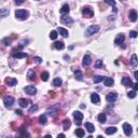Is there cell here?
Here are the masks:
<instances>
[{
	"mask_svg": "<svg viewBox=\"0 0 138 138\" xmlns=\"http://www.w3.org/2000/svg\"><path fill=\"white\" fill-rule=\"evenodd\" d=\"M15 16H16V18L21 19V21H24V19H26L29 16V12L26 11V10H16Z\"/></svg>",
	"mask_w": 138,
	"mask_h": 138,
	"instance_id": "1",
	"label": "cell"
},
{
	"mask_svg": "<svg viewBox=\"0 0 138 138\" xmlns=\"http://www.w3.org/2000/svg\"><path fill=\"white\" fill-rule=\"evenodd\" d=\"M98 30H99L98 25H91V26H89L86 28V30H85V36L90 37V36H92V35L96 34Z\"/></svg>",
	"mask_w": 138,
	"mask_h": 138,
	"instance_id": "2",
	"label": "cell"
},
{
	"mask_svg": "<svg viewBox=\"0 0 138 138\" xmlns=\"http://www.w3.org/2000/svg\"><path fill=\"white\" fill-rule=\"evenodd\" d=\"M82 14H83L84 17H92L94 15V12H93V10L90 7H84L82 9Z\"/></svg>",
	"mask_w": 138,
	"mask_h": 138,
	"instance_id": "3",
	"label": "cell"
},
{
	"mask_svg": "<svg viewBox=\"0 0 138 138\" xmlns=\"http://www.w3.org/2000/svg\"><path fill=\"white\" fill-rule=\"evenodd\" d=\"M74 120H76V123L78 125H81L82 123V120H83V114H82V112L80 111H74Z\"/></svg>",
	"mask_w": 138,
	"mask_h": 138,
	"instance_id": "4",
	"label": "cell"
},
{
	"mask_svg": "<svg viewBox=\"0 0 138 138\" xmlns=\"http://www.w3.org/2000/svg\"><path fill=\"white\" fill-rule=\"evenodd\" d=\"M123 130H124V133H125V135H126V136H130V135H132V133H133L132 125L129 124V123H124V124H123Z\"/></svg>",
	"mask_w": 138,
	"mask_h": 138,
	"instance_id": "5",
	"label": "cell"
},
{
	"mask_svg": "<svg viewBox=\"0 0 138 138\" xmlns=\"http://www.w3.org/2000/svg\"><path fill=\"white\" fill-rule=\"evenodd\" d=\"M59 107H61V105H59V104L53 105V106H52V107H50L49 109H47V114H50V115H54V114L56 113L57 111H58Z\"/></svg>",
	"mask_w": 138,
	"mask_h": 138,
	"instance_id": "6",
	"label": "cell"
},
{
	"mask_svg": "<svg viewBox=\"0 0 138 138\" xmlns=\"http://www.w3.org/2000/svg\"><path fill=\"white\" fill-rule=\"evenodd\" d=\"M3 102L6 105V107H11L14 102V98L12 96H6L3 98Z\"/></svg>",
	"mask_w": 138,
	"mask_h": 138,
	"instance_id": "7",
	"label": "cell"
},
{
	"mask_svg": "<svg viewBox=\"0 0 138 138\" xmlns=\"http://www.w3.org/2000/svg\"><path fill=\"white\" fill-rule=\"evenodd\" d=\"M118 98V95L117 93H109V94L106 96V99L108 102H114Z\"/></svg>",
	"mask_w": 138,
	"mask_h": 138,
	"instance_id": "8",
	"label": "cell"
},
{
	"mask_svg": "<svg viewBox=\"0 0 138 138\" xmlns=\"http://www.w3.org/2000/svg\"><path fill=\"white\" fill-rule=\"evenodd\" d=\"M24 91L27 93L28 95H35L37 93V89L35 86H32V85H29V86H26L24 89Z\"/></svg>",
	"mask_w": 138,
	"mask_h": 138,
	"instance_id": "9",
	"label": "cell"
},
{
	"mask_svg": "<svg viewBox=\"0 0 138 138\" xmlns=\"http://www.w3.org/2000/svg\"><path fill=\"white\" fill-rule=\"evenodd\" d=\"M124 39H125V36L123 34H120V35H118V37L115 38L114 40V43L117 44V46H120L121 43H123L124 42Z\"/></svg>",
	"mask_w": 138,
	"mask_h": 138,
	"instance_id": "10",
	"label": "cell"
},
{
	"mask_svg": "<svg viewBox=\"0 0 138 138\" xmlns=\"http://www.w3.org/2000/svg\"><path fill=\"white\" fill-rule=\"evenodd\" d=\"M17 83V80L15 78H7L6 79V84L9 85V86H14Z\"/></svg>",
	"mask_w": 138,
	"mask_h": 138,
	"instance_id": "11",
	"label": "cell"
},
{
	"mask_svg": "<svg viewBox=\"0 0 138 138\" xmlns=\"http://www.w3.org/2000/svg\"><path fill=\"white\" fill-rule=\"evenodd\" d=\"M91 101L93 104H98L100 101V98H99V95L97 94V93H93L91 95Z\"/></svg>",
	"mask_w": 138,
	"mask_h": 138,
	"instance_id": "12",
	"label": "cell"
},
{
	"mask_svg": "<svg viewBox=\"0 0 138 138\" xmlns=\"http://www.w3.org/2000/svg\"><path fill=\"white\" fill-rule=\"evenodd\" d=\"M91 63H92V59H91V56L90 55H85V56L83 57V66L84 67H87V66H90L91 65Z\"/></svg>",
	"mask_w": 138,
	"mask_h": 138,
	"instance_id": "13",
	"label": "cell"
},
{
	"mask_svg": "<svg viewBox=\"0 0 138 138\" xmlns=\"http://www.w3.org/2000/svg\"><path fill=\"white\" fill-rule=\"evenodd\" d=\"M74 77H76V79L78 80V81H82V80H83V76H82L81 70L74 69Z\"/></svg>",
	"mask_w": 138,
	"mask_h": 138,
	"instance_id": "14",
	"label": "cell"
},
{
	"mask_svg": "<svg viewBox=\"0 0 138 138\" xmlns=\"http://www.w3.org/2000/svg\"><path fill=\"white\" fill-rule=\"evenodd\" d=\"M114 83V81H113V79L112 78H105V80H104V84H105V86H107V87H110V86H112Z\"/></svg>",
	"mask_w": 138,
	"mask_h": 138,
	"instance_id": "15",
	"label": "cell"
},
{
	"mask_svg": "<svg viewBox=\"0 0 138 138\" xmlns=\"http://www.w3.org/2000/svg\"><path fill=\"white\" fill-rule=\"evenodd\" d=\"M122 84L125 85V86H133L132 80H130L129 78H127V77H124V78L122 79Z\"/></svg>",
	"mask_w": 138,
	"mask_h": 138,
	"instance_id": "16",
	"label": "cell"
},
{
	"mask_svg": "<svg viewBox=\"0 0 138 138\" xmlns=\"http://www.w3.org/2000/svg\"><path fill=\"white\" fill-rule=\"evenodd\" d=\"M130 65L133 67H137L138 66V59H137V55L133 54L132 57H130Z\"/></svg>",
	"mask_w": 138,
	"mask_h": 138,
	"instance_id": "17",
	"label": "cell"
},
{
	"mask_svg": "<svg viewBox=\"0 0 138 138\" xmlns=\"http://www.w3.org/2000/svg\"><path fill=\"white\" fill-rule=\"evenodd\" d=\"M29 102H30V101H29L28 99H25V98H21V99L18 100V105L22 108H26L29 105Z\"/></svg>",
	"mask_w": 138,
	"mask_h": 138,
	"instance_id": "18",
	"label": "cell"
},
{
	"mask_svg": "<svg viewBox=\"0 0 138 138\" xmlns=\"http://www.w3.org/2000/svg\"><path fill=\"white\" fill-rule=\"evenodd\" d=\"M129 19L132 22L137 21V12L135 11V10H130L129 11Z\"/></svg>",
	"mask_w": 138,
	"mask_h": 138,
	"instance_id": "19",
	"label": "cell"
},
{
	"mask_svg": "<svg viewBox=\"0 0 138 138\" xmlns=\"http://www.w3.org/2000/svg\"><path fill=\"white\" fill-rule=\"evenodd\" d=\"M61 22L64 24H71L74 22V19L71 17H68V16H62L61 17Z\"/></svg>",
	"mask_w": 138,
	"mask_h": 138,
	"instance_id": "20",
	"label": "cell"
},
{
	"mask_svg": "<svg viewBox=\"0 0 138 138\" xmlns=\"http://www.w3.org/2000/svg\"><path fill=\"white\" fill-rule=\"evenodd\" d=\"M70 125H71V122H70V120L66 119V120H64V121H63V127H64L65 130H68L69 127H70Z\"/></svg>",
	"mask_w": 138,
	"mask_h": 138,
	"instance_id": "21",
	"label": "cell"
},
{
	"mask_svg": "<svg viewBox=\"0 0 138 138\" xmlns=\"http://www.w3.org/2000/svg\"><path fill=\"white\" fill-rule=\"evenodd\" d=\"M85 129H86L87 132H90V133H93V132L95 130L94 125H93L92 123H90V122H86V123H85Z\"/></svg>",
	"mask_w": 138,
	"mask_h": 138,
	"instance_id": "22",
	"label": "cell"
},
{
	"mask_svg": "<svg viewBox=\"0 0 138 138\" xmlns=\"http://www.w3.org/2000/svg\"><path fill=\"white\" fill-rule=\"evenodd\" d=\"M58 32L62 35L63 37H65V38H66V37H68V30H67V29H65V28H63V27H58Z\"/></svg>",
	"mask_w": 138,
	"mask_h": 138,
	"instance_id": "23",
	"label": "cell"
},
{
	"mask_svg": "<svg viewBox=\"0 0 138 138\" xmlns=\"http://www.w3.org/2000/svg\"><path fill=\"white\" fill-rule=\"evenodd\" d=\"M54 46H55V49H57V50H63L64 49V42L63 41H56L54 43Z\"/></svg>",
	"mask_w": 138,
	"mask_h": 138,
	"instance_id": "24",
	"label": "cell"
},
{
	"mask_svg": "<svg viewBox=\"0 0 138 138\" xmlns=\"http://www.w3.org/2000/svg\"><path fill=\"white\" fill-rule=\"evenodd\" d=\"M106 134L107 135H112V134H114L115 132H117V127H108V129H106Z\"/></svg>",
	"mask_w": 138,
	"mask_h": 138,
	"instance_id": "25",
	"label": "cell"
},
{
	"mask_svg": "<svg viewBox=\"0 0 138 138\" xmlns=\"http://www.w3.org/2000/svg\"><path fill=\"white\" fill-rule=\"evenodd\" d=\"M74 134H76L78 137H84L85 133H84V130L82 129H77L76 132H74Z\"/></svg>",
	"mask_w": 138,
	"mask_h": 138,
	"instance_id": "26",
	"label": "cell"
},
{
	"mask_svg": "<svg viewBox=\"0 0 138 138\" xmlns=\"http://www.w3.org/2000/svg\"><path fill=\"white\" fill-rule=\"evenodd\" d=\"M62 83H63V81H62L61 78H55V79L53 80V85L54 86H61Z\"/></svg>",
	"mask_w": 138,
	"mask_h": 138,
	"instance_id": "27",
	"label": "cell"
},
{
	"mask_svg": "<svg viewBox=\"0 0 138 138\" xmlns=\"http://www.w3.org/2000/svg\"><path fill=\"white\" fill-rule=\"evenodd\" d=\"M13 57H15V58H25V57H27V54L26 53H13Z\"/></svg>",
	"mask_w": 138,
	"mask_h": 138,
	"instance_id": "28",
	"label": "cell"
},
{
	"mask_svg": "<svg viewBox=\"0 0 138 138\" xmlns=\"http://www.w3.org/2000/svg\"><path fill=\"white\" fill-rule=\"evenodd\" d=\"M27 77L29 78L30 80H35V77H36V74H35V70L34 69H30L27 74Z\"/></svg>",
	"mask_w": 138,
	"mask_h": 138,
	"instance_id": "29",
	"label": "cell"
},
{
	"mask_svg": "<svg viewBox=\"0 0 138 138\" xmlns=\"http://www.w3.org/2000/svg\"><path fill=\"white\" fill-rule=\"evenodd\" d=\"M69 6L68 4H64L61 8V13H69Z\"/></svg>",
	"mask_w": 138,
	"mask_h": 138,
	"instance_id": "30",
	"label": "cell"
},
{
	"mask_svg": "<svg viewBox=\"0 0 138 138\" xmlns=\"http://www.w3.org/2000/svg\"><path fill=\"white\" fill-rule=\"evenodd\" d=\"M97 119H98V121L100 123H105L107 118H106V114L105 113H100V114H98V118H97Z\"/></svg>",
	"mask_w": 138,
	"mask_h": 138,
	"instance_id": "31",
	"label": "cell"
},
{
	"mask_svg": "<svg viewBox=\"0 0 138 138\" xmlns=\"http://www.w3.org/2000/svg\"><path fill=\"white\" fill-rule=\"evenodd\" d=\"M49 76H50L49 72H46V71L42 72V74H41V80H42V81H44V82L47 81V80H49Z\"/></svg>",
	"mask_w": 138,
	"mask_h": 138,
	"instance_id": "32",
	"label": "cell"
},
{
	"mask_svg": "<svg viewBox=\"0 0 138 138\" xmlns=\"http://www.w3.org/2000/svg\"><path fill=\"white\" fill-rule=\"evenodd\" d=\"M104 77H101V76H95L94 77V83H99V82H101V81H104Z\"/></svg>",
	"mask_w": 138,
	"mask_h": 138,
	"instance_id": "33",
	"label": "cell"
},
{
	"mask_svg": "<svg viewBox=\"0 0 138 138\" xmlns=\"http://www.w3.org/2000/svg\"><path fill=\"white\" fill-rule=\"evenodd\" d=\"M39 122H40V124H46V115H44V114L40 115Z\"/></svg>",
	"mask_w": 138,
	"mask_h": 138,
	"instance_id": "34",
	"label": "cell"
},
{
	"mask_svg": "<svg viewBox=\"0 0 138 138\" xmlns=\"http://www.w3.org/2000/svg\"><path fill=\"white\" fill-rule=\"evenodd\" d=\"M57 36H58V35H57V31H55V30H52L51 34H50V38L52 40H55L57 38Z\"/></svg>",
	"mask_w": 138,
	"mask_h": 138,
	"instance_id": "35",
	"label": "cell"
},
{
	"mask_svg": "<svg viewBox=\"0 0 138 138\" xmlns=\"http://www.w3.org/2000/svg\"><path fill=\"white\" fill-rule=\"evenodd\" d=\"M9 14V10L8 9H2L1 10V17H6Z\"/></svg>",
	"mask_w": 138,
	"mask_h": 138,
	"instance_id": "36",
	"label": "cell"
},
{
	"mask_svg": "<svg viewBox=\"0 0 138 138\" xmlns=\"http://www.w3.org/2000/svg\"><path fill=\"white\" fill-rule=\"evenodd\" d=\"M106 3H108L109 6H111V7H114L115 6V1L114 0H104Z\"/></svg>",
	"mask_w": 138,
	"mask_h": 138,
	"instance_id": "37",
	"label": "cell"
},
{
	"mask_svg": "<svg viewBox=\"0 0 138 138\" xmlns=\"http://www.w3.org/2000/svg\"><path fill=\"white\" fill-rule=\"evenodd\" d=\"M2 42L4 43V46H10V44H11V40H10L9 38H4L3 40H2Z\"/></svg>",
	"mask_w": 138,
	"mask_h": 138,
	"instance_id": "38",
	"label": "cell"
},
{
	"mask_svg": "<svg viewBox=\"0 0 138 138\" xmlns=\"http://www.w3.org/2000/svg\"><path fill=\"white\" fill-rule=\"evenodd\" d=\"M137 35H138V32H137V31H134V30L129 31V37H130V38H136Z\"/></svg>",
	"mask_w": 138,
	"mask_h": 138,
	"instance_id": "39",
	"label": "cell"
},
{
	"mask_svg": "<svg viewBox=\"0 0 138 138\" xmlns=\"http://www.w3.org/2000/svg\"><path fill=\"white\" fill-rule=\"evenodd\" d=\"M102 67V62L101 61H97L95 63V68H101Z\"/></svg>",
	"mask_w": 138,
	"mask_h": 138,
	"instance_id": "40",
	"label": "cell"
},
{
	"mask_svg": "<svg viewBox=\"0 0 138 138\" xmlns=\"http://www.w3.org/2000/svg\"><path fill=\"white\" fill-rule=\"evenodd\" d=\"M129 98H135V97H136V92L135 91H132V92H129Z\"/></svg>",
	"mask_w": 138,
	"mask_h": 138,
	"instance_id": "41",
	"label": "cell"
},
{
	"mask_svg": "<svg viewBox=\"0 0 138 138\" xmlns=\"http://www.w3.org/2000/svg\"><path fill=\"white\" fill-rule=\"evenodd\" d=\"M37 110H38V106H37V105H34V106L29 109V112H31V113H32V112H36Z\"/></svg>",
	"mask_w": 138,
	"mask_h": 138,
	"instance_id": "42",
	"label": "cell"
},
{
	"mask_svg": "<svg viewBox=\"0 0 138 138\" xmlns=\"http://www.w3.org/2000/svg\"><path fill=\"white\" fill-rule=\"evenodd\" d=\"M34 61H35V63H37V64H41L42 59L40 58V57H35V58H34Z\"/></svg>",
	"mask_w": 138,
	"mask_h": 138,
	"instance_id": "43",
	"label": "cell"
},
{
	"mask_svg": "<svg viewBox=\"0 0 138 138\" xmlns=\"http://www.w3.org/2000/svg\"><path fill=\"white\" fill-rule=\"evenodd\" d=\"M25 2V0H15V3L17 4V6H19V4H23Z\"/></svg>",
	"mask_w": 138,
	"mask_h": 138,
	"instance_id": "44",
	"label": "cell"
},
{
	"mask_svg": "<svg viewBox=\"0 0 138 138\" xmlns=\"http://www.w3.org/2000/svg\"><path fill=\"white\" fill-rule=\"evenodd\" d=\"M133 86H134V91H138V82L135 84H133Z\"/></svg>",
	"mask_w": 138,
	"mask_h": 138,
	"instance_id": "45",
	"label": "cell"
},
{
	"mask_svg": "<svg viewBox=\"0 0 138 138\" xmlns=\"http://www.w3.org/2000/svg\"><path fill=\"white\" fill-rule=\"evenodd\" d=\"M134 76H135V78H136V80L138 81V71H135L134 72Z\"/></svg>",
	"mask_w": 138,
	"mask_h": 138,
	"instance_id": "46",
	"label": "cell"
},
{
	"mask_svg": "<svg viewBox=\"0 0 138 138\" xmlns=\"http://www.w3.org/2000/svg\"><path fill=\"white\" fill-rule=\"evenodd\" d=\"M15 112H16V114H18V115H22V114H23L21 110H15Z\"/></svg>",
	"mask_w": 138,
	"mask_h": 138,
	"instance_id": "47",
	"label": "cell"
},
{
	"mask_svg": "<svg viewBox=\"0 0 138 138\" xmlns=\"http://www.w3.org/2000/svg\"><path fill=\"white\" fill-rule=\"evenodd\" d=\"M57 137H58V138H64V137H65V135H64V134H59Z\"/></svg>",
	"mask_w": 138,
	"mask_h": 138,
	"instance_id": "48",
	"label": "cell"
},
{
	"mask_svg": "<svg viewBox=\"0 0 138 138\" xmlns=\"http://www.w3.org/2000/svg\"><path fill=\"white\" fill-rule=\"evenodd\" d=\"M50 94H51V96L54 97V94H55V93H54V92H50Z\"/></svg>",
	"mask_w": 138,
	"mask_h": 138,
	"instance_id": "49",
	"label": "cell"
},
{
	"mask_svg": "<svg viewBox=\"0 0 138 138\" xmlns=\"http://www.w3.org/2000/svg\"><path fill=\"white\" fill-rule=\"evenodd\" d=\"M137 133H138V129H137Z\"/></svg>",
	"mask_w": 138,
	"mask_h": 138,
	"instance_id": "50",
	"label": "cell"
}]
</instances>
